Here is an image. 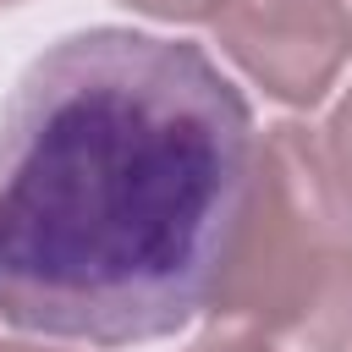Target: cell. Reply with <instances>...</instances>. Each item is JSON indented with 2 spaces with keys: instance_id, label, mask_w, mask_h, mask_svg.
Returning <instances> with one entry per match:
<instances>
[{
  "instance_id": "1",
  "label": "cell",
  "mask_w": 352,
  "mask_h": 352,
  "mask_svg": "<svg viewBox=\"0 0 352 352\" xmlns=\"http://www.w3.org/2000/svg\"><path fill=\"white\" fill-rule=\"evenodd\" d=\"M253 110L204 44L88 28L0 104V319L132 346L209 308L248 176Z\"/></svg>"
},
{
  "instance_id": "2",
  "label": "cell",
  "mask_w": 352,
  "mask_h": 352,
  "mask_svg": "<svg viewBox=\"0 0 352 352\" xmlns=\"http://www.w3.org/2000/svg\"><path fill=\"white\" fill-rule=\"evenodd\" d=\"M341 253H352V209L336 192L319 132L302 121L270 126L253 148L242 220L209 314L280 346Z\"/></svg>"
},
{
  "instance_id": "3",
  "label": "cell",
  "mask_w": 352,
  "mask_h": 352,
  "mask_svg": "<svg viewBox=\"0 0 352 352\" xmlns=\"http://www.w3.org/2000/svg\"><path fill=\"white\" fill-rule=\"evenodd\" d=\"M214 38L280 104H319L352 60V16L336 0H231Z\"/></svg>"
},
{
  "instance_id": "4",
  "label": "cell",
  "mask_w": 352,
  "mask_h": 352,
  "mask_svg": "<svg viewBox=\"0 0 352 352\" xmlns=\"http://www.w3.org/2000/svg\"><path fill=\"white\" fill-rule=\"evenodd\" d=\"M280 352H352V253L336 258L302 319L280 336Z\"/></svg>"
},
{
  "instance_id": "5",
  "label": "cell",
  "mask_w": 352,
  "mask_h": 352,
  "mask_svg": "<svg viewBox=\"0 0 352 352\" xmlns=\"http://www.w3.org/2000/svg\"><path fill=\"white\" fill-rule=\"evenodd\" d=\"M319 143H324V165H330V176H336V192H341V204L352 209V88H346L341 104L330 110Z\"/></svg>"
},
{
  "instance_id": "6",
  "label": "cell",
  "mask_w": 352,
  "mask_h": 352,
  "mask_svg": "<svg viewBox=\"0 0 352 352\" xmlns=\"http://www.w3.org/2000/svg\"><path fill=\"white\" fill-rule=\"evenodd\" d=\"M143 16H160V22H214L231 0H121Z\"/></svg>"
},
{
  "instance_id": "7",
  "label": "cell",
  "mask_w": 352,
  "mask_h": 352,
  "mask_svg": "<svg viewBox=\"0 0 352 352\" xmlns=\"http://www.w3.org/2000/svg\"><path fill=\"white\" fill-rule=\"evenodd\" d=\"M187 352H280V346L264 341V336H248V330H214V336H204Z\"/></svg>"
},
{
  "instance_id": "8",
  "label": "cell",
  "mask_w": 352,
  "mask_h": 352,
  "mask_svg": "<svg viewBox=\"0 0 352 352\" xmlns=\"http://www.w3.org/2000/svg\"><path fill=\"white\" fill-rule=\"evenodd\" d=\"M0 352H50V346H28V341H0Z\"/></svg>"
},
{
  "instance_id": "9",
  "label": "cell",
  "mask_w": 352,
  "mask_h": 352,
  "mask_svg": "<svg viewBox=\"0 0 352 352\" xmlns=\"http://www.w3.org/2000/svg\"><path fill=\"white\" fill-rule=\"evenodd\" d=\"M336 6H341V11H346V16H352V0H336Z\"/></svg>"
},
{
  "instance_id": "10",
  "label": "cell",
  "mask_w": 352,
  "mask_h": 352,
  "mask_svg": "<svg viewBox=\"0 0 352 352\" xmlns=\"http://www.w3.org/2000/svg\"><path fill=\"white\" fill-rule=\"evenodd\" d=\"M0 6H16V0H0Z\"/></svg>"
}]
</instances>
